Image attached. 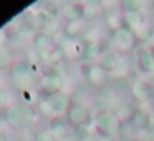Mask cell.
I'll use <instances>...</instances> for the list:
<instances>
[{
  "label": "cell",
  "instance_id": "cell-15",
  "mask_svg": "<svg viewBox=\"0 0 154 141\" xmlns=\"http://www.w3.org/2000/svg\"><path fill=\"white\" fill-rule=\"evenodd\" d=\"M32 43H33V48L38 52H45L48 47L51 45V35L47 33V32H35L33 38H32Z\"/></svg>",
  "mask_w": 154,
  "mask_h": 141
},
{
  "label": "cell",
  "instance_id": "cell-4",
  "mask_svg": "<svg viewBox=\"0 0 154 141\" xmlns=\"http://www.w3.org/2000/svg\"><path fill=\"white\" fill-rule=\"evenodd\" d=\"M61 86H63V77H61V71L57 67H53L51 70H48L47 73L42 78V90L50 96V95L60 93Z\"/></svg>",
  "mask_w": 154,
  "mask_h": 141
},
{
  "label": "cell",
  "instance_id": "cell-14",
  "mask_svg": "<svg viewBox=\"0 0 154 141\" xmlns=\"http://www.w3.org/2000/svg\"><path fill=\"white\" fill-rule=\"evenodd\" d=\"M123 18H124V25L131 30H136V28L143 27L146 24V17H144L143 10L141 12H126L123 14Z\"/></svg>",
  "mask_w": 154,
  "mask_h": 141
},
{
  "label": "cell",
  "instance_id": "cell-22",
  "mask_svg": "<svg viewBox=\"0 0 154 141\" xmlns=\"http://www.w3.org/2000/svg\"><path fill=\"white\" fill-rule=\"evenodd\" d=\"M123 7H124V14H126V12H141L143 2H141V0H128V2L123 4Z\"/></svg>",
  "mask_w": 154,
  "mask_h": 141
},
{
  "label": "cell",
  "instance_id": "cell-9",
  "mask_svg": "<svg viewBox=\"0 0 154 141\" xmlns=\"http://www.w3.org/2000/svg\"><path fill=\"white\" fill-rule=\"evenodd\" d=\"M10 73H12V78H14L15 83L20 85L22 88H25L27 85H30V78L33 75V70H32V65L18 61L17 65L12 67Z\"/></svg>",
  "mask_w": 154,
  "mask_h": 141
},
{
  "label": "cell",
  "instance_id": "cell-1",
  "mask_svg": "<svg viewBox=\"0 0 154 141\" xmlns=\"http://www.w3.org/2000/svg\"><path fill=\"white\" fill-rule=\"evenodd\" d=\"M35 110L28 105H14L5 113V121L10 124L14 130H27L35 121Z\"/></svg>",
  "mask_w": 154,
  "mask_h": 141
},
{
  "label": "cell",
  "instance_id": "cell-18",
  "mask_svg": "<svg viewBox=\"0 0 154 141\" xmlns=\"http://www.w3.org/2000/svg\"><path fill=\"white\" fill-rule=\"evenodd\" d=\"M108 25H109L114 32L119 30V28H123V27H126V25H124L123 14H113V15H109V17H108Z\"/></svg>",
  "mask_w": 154,
  "mask_h": 141
},
{
  "label": "cell",
  "instance_id": "cell-16",
  "mask_svg": "<svg viewBox=\"0 0 154 141\" xmlns=\"http://www.w3.org/2000/svg\"><path fill=\"white\" fill-rule=\"evenodd\" d=\"M133 121L136 123V126L139 128V130H149L151 113H147V111H144V110H139V111H136V113H134Z\"/></svg>",
  "mask_w": 154,
  "mask_h": 141
},
{
  "label": "cell",
  "instance_id": "cell-19",
  "mask_svg": "<svg viewBox=\"0 0 154 141\" xmlns=\"http://www.w3.org/2000/svg\"><path fill=\"white\" fill-rule=\"evenodd\" d=\"M134 35H136L137 40L147 42V40H151V37H152V28L147 27V25L144 24L143 27H139V28H136V30H134Z\"/></svg>",
  "mask_w": 154,
  "mask_h": 141
},
{
  "label": "cell",
  "instance_id": "cell-21",
  "mask_svg": "<svg viewBox=\"0 0 154 141\" xmlns=\"http://www.w3.org/2000/svg\"><path fill=\"white\" fill-rule=\"evenodd\" d=\"M131 81L128 77H123V75H119V77H114L113 78V86L116 88V90H128V88H131Z\"/></svg>",
  "mask_w": 154,
  "mask_h": 141
},
{
  "label": "cell",
  "instance_id": "cell-7",
  "mask_svg": "<svg viewBox=\"0 0 154 141\" xmlns=\"http://www.w3.org/2000/svg\"><path fill=\"white\" fill-rule=\"evenodd\" d=\"M85 10H86V4L83 2H66L61 5L60 14L63 20L71 24V22H80L81 18H85Z\"/></svg>",
  "mask_w": 154,
  "mask_h": 141
},
{
  "label": "cell",
  "instance_id": "cell-6",
  "mask_svg": "<svg viewBox=\"0 0 154 141\" xmlns=\"http://www.w3.org/2000/svg\"><path fill=\"white\" fill-rule=\"evenodd\" d=\"M96 128L104 134H114L121 126V121L116 118V114L113 111H103L100 116L94 120Z\"/></svg>",
  "mask_w": 154,
  "mask_h": 141
},
{
  "label": "cell",
  "instance_id": "cell-13",
  "mask_svg": "<svg viewBox=\"0 0 154 141\" xmlns=\"http://www.w3.org/2000/svg\"><path fill=\"white\" fill-rule=\"evenodd\" d=\"M48 130L57 136V139H61V138H66L68 134H70V123H68L66 120H63L61 116L51 118Z\"/></svg>",
  "mask_w": 154,
  "mask_h": 141
},
{
  "label": "cell",
  "instance_id": "cell-12",
  "mask_svg": "<svg viewBox=\"0 0 154 141\" xmlns=\"http://www.w3.org/2000/svg\"><path fill=\"white\" fill-rule=\"evenodd\" d=\"M119 65H121V58L116 52H104V53H101L100 60H98V67H101L106 73L118 70Z\"/></svg>",
  "mask_w": 154,
  "mask_h": 141
},
{
  "label": "cell",
  "instance_id": "cell-17",
  "mask_svg": "<svg viewBox=\"0 0 154 141\" xmlns=\"http://www.w3.org/2000/svg\"><path fill=\"white\" fill-rule=\"evenodd\" d=\"M63 32L66 33L68 38H75L83 32V24L80 22H71V24H66V27L63 28Z\"/></svg>",
  "mask_w": 154,
  "mask_h": 141
},
{
  "label": "cell",
  "instance_id": "cell-3",
  "mask_svg": "<svg viewBox=\"0 0 154 141\" xmlns=\"http://www.w3.org/2000/svg\"><path fill=\"white\" fill-rule=\"evenodd\" d=\"M68 123L75 128H90L91 123H94L91 116V110L85 105H73L68 111Z\"/></svg>",
  "mask_w": 154,
  "mask_h": 141
},
{
  "label": "cell",
  "instance_id": "cell-5",
  "mask_svg": "<svg viewBox=\"0 0 154 141\" xmlns=\"http://www.w3.org/2000/svg\"><path fill=\"white\" fill-rule=\"evenodd\" d=\"M136 42H137V38H136V35H134V30H131V28H128V27H123V28H119V30H116L113 35V43H114V47H116L118 52L133 50Z\"/></svg>",
  "mask_w": 154,
  "mask_h": 141
},
{
  "label": "cell",
  "instance_id": "cell-11",
  "mask_svg": "<svg viewBox=\"0 0 154 141\" xmlns=\"http://www.w3.org/2000/svg\"><path fill=\"white\" fill-rule=\"evenodd\" d=\"M136 63L143 73H154V55L151 53L149 48H143L137 52Z\"/></svg>",
  "mask_w": 154,
  "mask_h": 141
},
{
  "label": "cell",
  "instance_id": "cell-27",
  "mask_svg": "<svg viewBox=\"0 0 154 141\" xmlns=\"http://www.w3.org/2000/svg\"><path fill=\"white\" fill-rule=\"evenodd\" d=\"M2 105H4V95L0 93V106H2Z\"/></svg>",
  "mask_w": 154,
  "mask_h": 141
},
{
  "label": "cell",
  "instance_id": "cell-2",
  "mask_svg": "<svg viewBox=\"0 0 154 141\" xmlns=\"http://www.w3.org/2000/svg\"><path fill=\"white\" fill-rule=\"evenodd\" d=\"M71 106H73V100H71L70 95L63 93V91L55 93V95H50V96H47V100L42 103L43 111L47 114H50V116H53V118L68 113Z\"/></svg>",
  "mask_w": 154,
  "mask_h": 141
},
{
  "label": "cell",
  "instance_id": "cell-10",
  "mask_svg": "<svg viewBox=\"0 0 154 141\" xmlns=\"http://www.w3.org/2000/svg\"><path fill=\"white\" fill-rule=\"evenodd\" d=\"M83 73H85V78L88 80V83L93 85V86H103L108 81V73L101 67H98V65H88V67H85Z\"/></svg>",
  "mask_w": 154,
  "mask_h": 141
},
{
  "label": "cell",
  "instance_id": "cell-20",
  "mask_svg": "<svg viewBox=\"0 0 154 141\" xmlns=\"http://www.w3.org/2000/svg\"><path fill=\"white\" fill-rule=\"evenodd\" d=\"M114 114H116V118L121 121V123H124L126 120H133V118H134L133 110H131V108H128V106H121V108H118V110L114 111Z\"/></svg>",
  "mask_w": 154,
  "mask_h": 141
},
{
  "label": "cell",
  "instance_id": "cell-26",
  "mask_svg": "<svg viewBox=\"0 0 154 141\" xmlns=\"http://www.w3.org/2000/svg\"><path fill=\"white\" fill-rule=\"evenodd\" d=\"M149 130L152 131V134H154V113H151V123H149Z\"/></svg>",
  "mask_w": 154,
  "mask_h": 141
},
{
  "label": "cell",
  "instance_id": "cell-23",
  "mask_svg": "<svg viewBox=\"0 0 154 141\" xmlns=\"http://www.w3.org/2000/svg\"><path fill=\"white\" fill-rule=\"evenodd\" d=\"M7 67H10V55H8V52L0 45V70H4V68H7Z\"/></svg>",
  "mask_w": 154,
  "mask_h": 141
},
{
  "label": "cell",
  "instance_id": "cell-8",
  "mask_svg": "<svg viewBox=\"0 0 154 141\" xmlns=\"http://www.w3.org/2000/svg\"><path fill=\"white\" fill-rule=\"evenodd\" d=\"M131 93L137 101H149L154 98V85L147 80H137L131 85Z\"/></svg>",
  "mask_w": 154,
  "mask_h": 141
},
{
  "label": "cell",
  "instance_id": "cell-25",
  "mask_svg": "<svg viewBox=\"0 0 154 141\" xmlns=\"http://www.w3.org/2000/svg\"><path fill=\"white\" fill-rule=\"evenodd\" d=\"M0 141H8V134L4 130H0Z\"/></svg>",
  "mask_w": 154,
  "mask_h": 141
},
{
  "label": "cell",
  "instance_id": "cell-24",
  "mask_svg": "<svg viewBox=\"0 0 154 141\" xmlns=\"http://www.w3.org/2000/svg\"><path fill=\"white\" fill-rule=\"evenodd\" d=\"M35 141H58V139L50 130H43L35 136Z\"/></svg>",
  "mask_w": 154,
  "mask_h": 141
},
{
  "label": "cell",
  "instance_id": "cell-28",
  "mask_svg": "<svg viewBox=\"0 0 154 141\" xmlns=\"http://www.w3.org/2000/svg\"><path fill=\"white\" fill-rule=\"evenodd\" d=\"M152 103H154V98H152Z\"/></svg>",
  "mask_w": 154,
  "mask_h": 141
}]
</instances>
